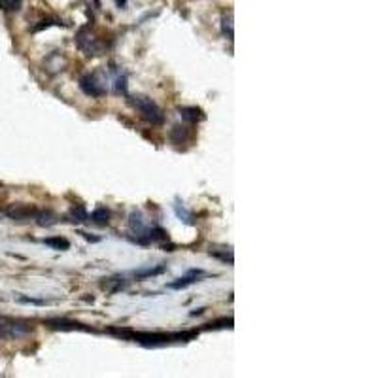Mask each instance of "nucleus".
Wrapping results in <instances>:
<instances>
[{
  "instance_id": "nucleus-1",
  "label": "nucleus",
  "mask_w": 378,
  "mask_h": 378,
  "mask_svg": "<svg viewBox=\"0 0 378 378\" xmlns=\"http://www.w3.org/2000/svg\"><path fill=\"white\" fill-rule=\"evenodd\" d=\"M108 333H112L115 337L127 338L132 342H140L144 346H161L168 344V342H187L191 338H195L199 335L197 331H181V333H140V331H132V329H121V327H112L108 329Z\"/></svg>"
},
{
  "instance_id": "nucleus-2",
  "label": "nucleus",
  "mask_w": 378,
  "mask_h": 378,
  "mask_svg": "<svg viewBox=\"0 0 378 378\" xmlns=\"http://www.w3.org/2000/svg\"><path fill=\"white\" fill-rule=\"evenodd\" d=\"M131 106L138 112L140 115H142V119H146L148 123L155 125V127H159V125L164 123V114L163 110L157 106L155 102L151 99H148V97H142V95H138V97H131Z\"/></svg>"
},
{
  "instance_id": "nucleus-3",
  "label": "nucleus",
  "mask_w": 378,
  "mask_h": 378,
  "mask_svg": "<svg viewBox=\"0 0 378 378\" xmlns=\"http://www.w3.org/2000/svg\"><path fill=\"white\" fill-rule=\"evenodd\" d=\"M76 44H78V48H80L85 55H102V51H104V46L91 34L89 27L80 29V33L76 36Z\"/></svg>"
},
{
  "instance_id": "nucleus-4",
  "label": "nucleus",
  "mask_w": 378,
  "mask_h": 378,
  "mask_svg": "<svg viewBox=\"0 0 378 378\" xmlns=\"http://www.w3.org/2000/svg\"><path fill=\"white\" fill-rule=\"evenodd\" d=\"M80 89H82L87 97H93V99H99V97H102V95L106 93V89L102 87V83L97 80L95 74L83 76L82 80H80Z\"/></svg>"
},
{
  "instance_id": "nucleus-5",
  "label": "nucleus",
  "mask_w": 378,
  "mask_h": 378,
  "mask_svg": "<svg viewBox=\"0 0 378 378\" xmlns=\"http://www.w3.org/2000/svg\"><path fill=\"white\" fill-rule=\"evenodd\" d=\"M46 325H50L51 329H61V331H93L91 327H85L82 323L72 320H65V318H53V320H48Z\"/></svg>"
},
{
  "instance_id": "nucleus-6",
  "label": "nucleus",
  "mask_w": 378,
  "mask_h": 378,
  "mask_svg": "<svg viewBox=\"0 0 378 378\" xmlns=\"http://www.w3.org/2000/svg\"><path fill=\"white\" fill-rule=\"evenodd\" d=\"M31 331L33 327L23 323H8V325H0V337H25Z\"/></svg>"
},
{
  "instance_id": "nucleus-7",
  "label": "nucleus",
  "mask_w": 378,
  "mask_h": 378,
  "mask_svg": "<svg viewBox=\"0 0 378 378\" xmlns=\"http://www.w3.org/2000/svg\"><path fill=\"white\" fill-rule=\"evenodd\" d=\"M6 214L16 222H25V220H34L38 210H34L31 206H16V208H10Z\"/></svg>"
},
{
  "instance_id": "nucleus-8",
  "label": "nucleus",
  "mask_w": 378,
  "mask_h": 378,
  "mask_svg": "<svg viewBox=\"0 0 378 378\" xmlns=\"http://www.w3.org/2000/svg\"><path fill=\"white\" fill-rule=\"evenodd\" d=\"M205 276V272L203 271H189L187 276H183V278H178L176 282H172V284H168V288L170 289H183L187 288V286H191V284H195V282H199V280Z\"/></svg>"
},
{
  "instance_id": "nucleus-9",
  "label": "nucleus",
  "mask_w": 378,
  "mask_h": 378,
  "mask_svg": "<svg viewBox=\"0 0 378 378\" xmlns=\"http://www.w3.org/2000/svg\"><path fill=\"white\" fill-rule=\"evenodd\" d=\"M178 114L181 115V119H185V121H191V123H195V121H201V119H205V114L199 110V108L195 106H183V108H178Z\"/></svg>"
},
{
  "instance_id": "nucleus-10",
  "label": "nucleus",
  "mask_w": 378,
  "mask_h": 378,
  "mask_svg": "<svg viewBox=\"0 0 378 378\" xmlns=\"http://www.w3.org/2000/svg\"><path fill=\"white\" fill-rule=\"evenodd\" d=\"M189 136H191V131H189V127H183V125H176L170 131V142L172 144H185Z\"/></svg>"
},
{
  "instance_id": "nucleus-11",
  "label": "nucleus",
  "mask_w": 378,
  "mask_h": 378,
  "mask_svg": "<svg viewBox=\"0 0 378 378\" xmlns=\"http://www.w3.org/2000/svg\"><path fill=\"white\" fill-rule=\"evenodd\" d=\"M110 210L108 208H97V210H93V214H91V222L99 223V225H106L108 222H110Z\"/></svg>"
},
{
  "instance_id": "nucleus-12",
  "label": "nucleus",
  "mask_w": 378,
  "mask_h": 378,
  "mask_svg": "<svg viewBox=\"0 0 378 378\" xmlns=\"http://www.w3.org/2000/svg\"><path fill=\"white\" fill-rule=\"evenodd\" d=\"M222 33L227 40H233V14H223L222 17Z\"/></svg>"
},
{
  "instance_id": "nucleus-13",
  "label": "nucleus",
  "mask_w": 378,
  "mask_h": 378,
  "mask_svg": "<svg viewBox=\"0 0 378 378\" xmlns=\"http://www.w3.org/2000/svg\"><path fill=\"white\" fill-rule=\"evenodd\" d=\"M164 271H166V265H159L155 269H144V271L134 272V276L138 280H144V278H151V276H159V274H163Z\"/></svg>"
},
{
  "instance_id": "nucleus-14",
  "label": "nucleus",
  "mask_w": 378,
  "mask_h": 378,
  "mask_svg": "<svg viewBox=\"0 0 378 378\" xmlns=\"http://www.w3.org/2000/svg\"><path fill=\"white\" fill-rule=\"evenodd\" d=\"M44 242H46V246L53 248V250H68L70 248V242L63 239V237H51V239H46Z\"/></svg>"
},
{
  "instance_id": "nucleus-15",
  "label": "nucleus",
  "mask_w": 378,
  "mask_h": 378,
  "mask_svg": "<svg viewBox=\"0 0 378 378\" xmlns=\"http://www.w3.org/2000/svg\"><path fill=\"white\" fill-rule=\"evenodd\" d=\"M34 220H36L38 225H42V227H44V225L50 227V225H53V223H57V216L51 214V212H38Z\"/></svg>"
},
{
  "instance_id": "nucleus-16",
  "label": "nucleus",
  "mask_w": 378,
  "mask_h": 378,
  "mask_svg": "<svg viewBox=\"0 0 378 378\" xmlns=\"http://www.w3.org/2000/svg\"><path fill=\"white\" fill-rule=\"evenodd\" d=\"M70 216H72V218H76L74 222H87V218H89V216H87V212H85V208H83V206H80V205L72 208Z\"/></svg>"
},
{
  "instance_id": "nucleus-17",
  "label": "nucleus",
  "mask_w": 378,
  "mask_h": 378,
  "mask_svg": "<svg viewBox=\"0 0 378 378\" xmlns=\"http://www.w3.org/2000/svg\"><path fill=\"white\" fill-rule=\"evenodd\" d=\"M222 327H229V329L233 327V318H223V320L206 325V329H222Z\"/></svg>"
},
{
  "instance_id": "nucleus-18",
  "label": "nucleus",
  "mask_w": 378,
  "mask_h": 378,
  "mask_svg": "<svg viewBox=\"0 0 378 378\" xmlns=\"http://www.w3.org/2000/svg\"><path fill=\"white\" fill-rule=\"evenodd\" d=\"M2 8L6 10V12H19L21 0H2Z\"/></svg>"
},
{
  "instance_id": "nucleus-19",
  "label": "nucleus",
  "mask_w": 378,
  "mask_h": 378,
  "mask_svg": "<svg viewBox=\"0 0 378 378\" xmlns=\"http://www.w3.org/2000/svg\"><path fill=\"white\" fill-rule=\"evenodd\" d=\"M176 214L180 216V218H183V222H185V223H193V216L189 214L183 206L180 208V205H176Z\"/></svg>"
},
{
  "instance_id": "nucleus-20",
  "label": "nucleus",
  "mask_w": 378,
  "mask_h": 378,
  "mask_svg": "<svg viewBox=\"0 0 378 378\" xmlns=\"http://www.w3.org/2000/svg\"><path fill=\"white\" fill-rule=\"evenodd\" d=\"M210 255H214V257H220V259H223L225 263L233 265V254H231V252H225V254H218L216 250H210Z\"/></svg>"
},
{
  "instance_id": "nucleus-21",
  "label": "nucleus",
  "mask_w": 378,
  "mask_h": 378,
  "mask_svg": "<svg viewBox=\"0 0 378 378\" xmlns=\"http://www.w3.org/2000/svg\"><path fill=\"white\" fill-rule=\"evenodd\" d=\"M51 25H55V23H53V19H44V21H40V25L33 27V31H34V33H38V31H42V29H48V27H51Z\"/></svg>"
},
{
  "instance_id": "nucleus-22",
  "label": "nucleus",
  "mask_w": 378,
  "mask_h": 378,
  "mask_svg": "<svg viewBox=\"0 0 378 378\" xmlns=\"http://www.w3.org/2000/svg\"><path fill=\"white\" fill-rule=\"evenodd\" d=\"M115 89H117V93H125L127 91V78H119L117 80V85H115Z\"/></svg>"
},
{
  "instance_id": "nucleus-23",
  "label": "nucleus",
  "mask_w": 378,
  "mask_h": 378,
  "mask_svg": "<svg viewBox=\"0 0 378 378\" xmlns=\"http://www.w3.org/2000/svg\"><path fill=\"white\" fill-rule=\"evenodd\" d=\"M21 303H31V304H46L48 301H40V299H29V297H21Z\"/></svg>"
}]
</instances>
